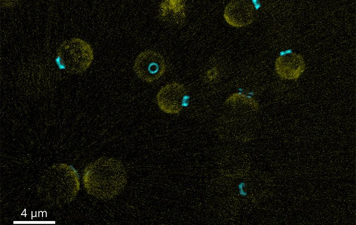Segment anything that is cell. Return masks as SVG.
Segmentation results:
<instances>
[{
  "label": "cell",
  "instance_id": "1",
  "mask_svg": "<svg viewBox=\"0 0 356 225\" xmlns=\"http://www.w3.org/2000/svg\"><path fill=\"white\" fill-rule=\"evenodd\" d=\"M83 181L87 192L103 200L118 195L127 183L126 169L120 160L102 157L90 163L85 169Z\"/></svg>",
  "mask_w": 356,
  "mask_h": 225
},
{
  "label": "cell",
  "instance_id": "2",
  "mask_svg": "<svg viewBox=\"0 0 356 225\" xmlns=\"http://www.w3.org/2000/svg\"><path fill=\"white\" fill-rule=\"evenodd\" d=\"M58 66L71 74L86 71L93 59V51L86 41L73 38L62 42L56 50Z\"/></svg>",
  "mask_w": 356,
  "mask_h": 225
},
{
  "label": "cell",
  "instance_id": "3",
  "mask_svg": "<svg viewBox=\"0 0 356 225\" xmlns=\"http://www.w3.org/2000/svg\"><path fill=\"white\" fill-rule=\"evenodd\" d=\"M133 69L140 79L150 83L163 76L166 71V64L161 54L148 49L140 52L136 56Z\"/></svg>",
  "mask_w": 356,
  "mask_h": 225
},
{
  "label": "cell",
  "instance_id": "4",
  "mask_svg": "<svg viewBox=\"0 0 356 225\" xmlns=\"http://www.w3.org/2000/svg\"><path fill=\"white\" fill-rule=\"evenodd\" d=\"M189 95L184 86L179 83L168 84L158 91L156 101L163 112L170 114L179 113L188 104Z\"/></svg>",
  "mask_w": 356,
  "mask_h": 225
},
{
  "label": "cell",
  "instance_id": "5",
  "mask_svg": "<svg viewBox=\"0 0 356 225\" xmlns=\"http://www.w3.org/2000/svg\"><path fill=\"white\" fill-rule=\"evenodd\" d=\"M223 18L230 26L241 28L251 24L255 17L253 4L246 0H232L225 6Z\"/></svg>",
  "mask_w": 356,
  "mask_h": 225
},
{
  "label": "cell",
  "instance_id": "6",
  "mask_svg": "<svg viewBox=\"0 0 356 225\" xmlns=\"http://www.w3.org/2000/svg\"><path fill=\"white\" fill-rule=\"evenodd\" d=\"M306 65L302 56L290 52L278 57L275 61L274 69L282 79L292 80L298 79L305 70Z\"/></svg>",
  "mask_w": 356,
  "mask_h": 225
},
{
  "label": "cell",
  "instance_id": "7",
  "mask_svg": "<svg viewBox=\"0 0 356 225\" xmlns=\"http://www.w3.org/2000/svg\"><path fill=\"white\" fill-rule=\"evenodd\" d=\"M184 3L182 0H165L160 4L161 16H167L171 14V16L176 15L181 18L185 16Z\"/></svg>",
  "mask_w": 356,
  "mask_h": 225
},
{
  "label": "cell",
  "instance_id": "8",
  "mask_svg": "<svg viewBox=\"0 0 356 225\" xmlns=\"http://www.w3.org/2000/svg\"><path fill=\"white\" fill-rule=\"evenodd\" d=\"M237 101L248 104L254 109H258V104L253 98L240 93H233L225 101L226 103H235Z\"/></svg>",
  "mask_w": 356,
  "mask_h": 225
},
{
  "label": "cell",
  "instance_id": "9",
  "mask_svg": "<svg viewBox=\"0 0 356 225\" xmlns=\"http://www.w3.org/2000/svg\"><path fill=\"white\" fill-rule=\"evenodd\" d=\"M215 73H217L216 71L215 70H211L208 71V76L209 78H214L216 77V74Z\"/></svg>",
  "mask_w": 356,
  "mask_h": 225
}]
</instances>
